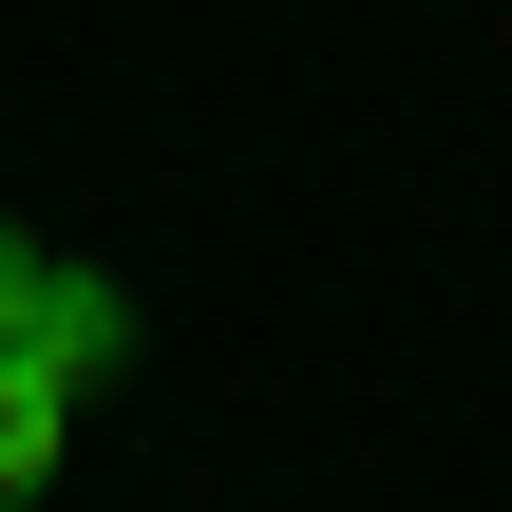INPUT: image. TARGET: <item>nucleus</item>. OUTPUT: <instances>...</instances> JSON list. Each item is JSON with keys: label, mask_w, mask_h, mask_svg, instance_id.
Listing matches in <instances>:
<instances>
[{"label": "nucleus", "mask_w": 512, "mask_h": 512, "mask_svg": "<svg viewBox=\"0 0 512 512\" xmlns=\"http://www.w3.org/2000/svg\"><path fill=\"white\" fill-rule=\"evenodd\" d=\"M57 456H76V399H57L38 361H0V512H38V494H57Z\"/></svg>", "instance_id": "1"}, {"label": "nucleus", "mask_w": 512, "mask_h": 512, "mask_svg": "<svg viewBox=\"0 0 512 512\" xmlns=\"http://www.w3.org/2000/svg\"><path fill=\"white\" fill-rule=\"evenodd\" d=\"M38 304H57V266H38V247L0 228V361H38Z\"/></svg>", "instance_id": "2"}]
</instances>
